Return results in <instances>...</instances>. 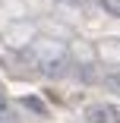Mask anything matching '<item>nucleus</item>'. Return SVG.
I'll use <instances>...</instances> for the list:
<instances>
[{
  "label": "nucleus",
  "mask_w": 120,
  "mask_h": 123,
  "mask_svg": "<svg viewBox=\"0 0 120 123\" xmlns=\"http://www.w3.org/2000/svg\"><path fill=\"white\" fill-rule=\"evenodd\" d=\"M104 85H111V88H117V92H120V76H117V73H107Z\"/></svg>",
  "instance_id": "5"
},
{
  "label": "nucleus",
  "mask_w": 120,
  "mask_h": 123,
  "mask_svg": "<svg viewBox=\"0 0 120 123\" xmlns=\"http://www.w3.org/2000/svg\"><path fill=\"white\" fill-rule=\"evenodd\" d=\"M41 69L47 73V76H60V73L66 69V60L57 57V60H41Z\"/></svg>",
  "instance_id": "2"
},
{
  "label": "nucleus",
  "mask_w": 120,
  "mask_h": 123,
  "mask_svg": "<svg viewBox=\"0 0 120 123\" xmlns=\"http://www.w3.org/2000/svg\"><path fill=\"white\" fill-rule=\"evenodd\" d=\"M88 120L92 123H117V111L107 104H95V107H88Z\"/></svg>",
  "instance_id": "1"
},
{
  "label": "nucleus",
  "mask_w": 120,
  "mask_h": 123,
  "mask_svg": "<svg viewBox=\"0 0 120 123\" xmlns=\"http://www.w3.org/2000/svg\"><path fill=\"white\" fill-rule=\"evenodd\" d=\"M22 104H25V107H32L35 114H47V107H44V104L38 101V98H35V95H25V98H22Z\"/></svg>",
  "instance_id": "3"
},
{
  "label": "nucleus",
  "mask_w": 120,
  "mask_h": 123,
  "mask_svg": "<svg viewBox=\"0 0 120 123\" xmlns=\"http://www.w3.org/2000/svg\"><path fill=\"white\" fill-rule=\"evenodd\" d=\"M0 117H10V107H6V101L0 98Z\"/></svg>",
  "instance_id": "6"
},
{
  "label": "nucleus",
  "mask_w": 120,
  "mask_h": 123,
  "mask_svg": "<svg viewBox=\"0 0 120 123\" xmlns=\"http://www.w3.org/2000/svg\"><path fill=\"white\" fill-rule=\"evenodd\" d=\"M98 3H101V10H107V13L120 16V0H98Z\"/></svg>",
  "instance_id": "4"
}]
</instances>
